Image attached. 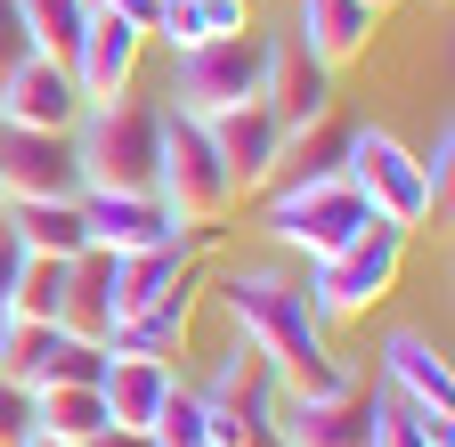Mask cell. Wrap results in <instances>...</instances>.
Segmentation results:
<instances>
[{"instance_id": "obj_1", "label": "cell", "mask_w": 455, "mask_h": 447, "mask_svg": "<svg viewBox=\"0 0 455 447\" xmlns=\"http://www.w3.org/2000/svg\"><path fill=\"white\" fill-rule=\"evenodd\" d=\"M212 301H220L228 325H236V342H252V350L284 374V390L325 399V390H350V382H358L350 366L333 358L325 325H317V309L301 301L293 276H276V268H228Z\"/></svg>"}, {"instance_id": "obj_2", "label": "cell", "mask_w": 455, "mask_h": 447, "mask_svg": "<svg viewBox=\"0 0 455 447\" xmlns=\"http://www.w3.org/2000/svg\"><path fill=\"white\" fill-rule=\"evenodd\" d=\"M66 139H74V163H82V188H106V196H155L163 98H139V90L90 98Z\"/></svg>"}, {"instance_id": "obj_3", "label": "cell", "mask_w": 455, "mask_h": 447, "mask_svg": "<svg viewBox=\"0 0 455 447\" xmlns=\"http://www.w3.org/2000/svg\"><path fill=\"white\" fill-rule=\"evenodd\" d=\"M358 228H374V212H366V196L341 172H325V180H268V204H260V236L268 244L301 252V260H325Z\"/></svg>"}, {"instance_id": "obj_4", "label": "cell", "mask_w": 455, "mask_h": 447, "mask_svg": "<svg viewBox=\"0 0 455 447\" xmlns=\"http://www.w3.org/2000/svg\"><path fill=\"white\" fill-rule=\"evenodd\" d=\"M407 228H390V220H374V228H358L341 252H325V260H309V285H301V301L317 309V325H341V317H366L374 301H390V285H398V268H407Z\"/></svg>"}, {"instance_id": "obj_5", "label": "cell", "mask_w": 455, "mask_h": 447, "mask_svg": "<svg viewBox=\"0 0 455 447\" xmlns=\"http://www.w3.org/2000/svg\"><path fill=\"white\" fill-rule=\"evenodd\" d=\"M155 196L171 204L180 228H220L228 212H236V180H228V163L212 147V131L180 106H163V163H155Z\"/></svg>"}, {"instance_id": "obj_6", "label": "cell", "mask_w": 455, "mask_h": 447, "mask_svg": "<svg viewBox=\"0 0 455 447\" xmlns=\"http://www.w3.org/2000/svg\"><path fill=\"white\" fill-rule=\"evenodd\" d=\"M341 180H350V188L366 196V212H374V220H390V228H407V236L439 220V204H431V188H423V163H415V147L398 139V131H382V123H358V131H350Z\"/></svg>"}, {"instance_id": "obj_7", "label": "cell", "mask_w": 455, "mask_h": 447, "mask_svg": "<svg viewBox=\"0 0 455 447\" xmlns=\"http://www.w3.org/2000/svg\"><path fill=\"white\" fill-rule=\"evenodd\" d=\"M260 74H268V41H260V25H252V33H228V41L171 49V98H163V106H180V115L212 123V115H228V106L260 98Z\"/></svg>"}, {"instance_id": "obj_8", "label": "cell", "mask_w": 455, "mask_h": 447, "mask_svg": "<svg viewBox=\"0 0 455 447\" xmlns=\"http://www.w3.org/2000/svg\"><path fill=\"white\" fill-rule=\"evenodd\" d=\"M204 390V407H212V439L220 447H276V399H284V374L252 350V342H228L212 382Z\"/></svg>"}, {"instance_id": "obj_9", "label": "cell", "mask_w": 455, "mask_h": 447, "mask_svg": "<svg viewBox=\"0 0 455 447\" xmlns=\"http://www.w3.org/2000/svg\"><path fill=\"white\" fill-rule=\"evenodd\" d=\"M374 374H382L390 399L423 423L431 447H455V374H447V350L431 342V333L390 325V333H382V350H374Z\"/></svg>"}, {"instance_id": "obj_10", "label": "cell", "mask_w": 455, "mask_h": 447, "mask_svg": "<svg viewBox=\"0 0 455 447\" xmlns=\"http://www.w3.org/2000/svg\"><path fill=\"white\" fill-rule=\"evenodd\" d=\"M74 196H82V163L66 131L0 123V204H74Z\"/></svg>"}, {"instance_id": "obj_11", "label": "cell", "mask_w": 455, "mask_h": 447, "mask_svg": "<svg viewBox=\"0 0 455 447\" xmlns=\"http://www.w3.org/2000/svg\"><path fill=\"white\" fill-rule=\"evenodd\" d=\"M268 41V74H260V106L284 123V139H301L317 123H333V66H317L309 49L293 41V25L260 33Z\"/></svg>"}, {"instance_id": "obj_12", "label": "cell", "mask_w": 455, "mask_h": 447, "mask_svg": "<svg viewBox=\"0 0 455 447\" xmlns=\"http://www.w3.org/2000/svg\"><path fill=\"white\" fill-rule=\"evenodd\" d=\"M82 82L66 58H49V49H33V58H17L9 74H0V123H25V131H74L82 115Z\"/></svg>"}, {"instance_id": "obj_13", "label": "cell", "mask_w": 455, "mask_h": 447, "mask_svg": "<svg viewBox=\"0 0 455 447\" xmlns=\"http://www.w3.org/2000/svg\"><path fill=\"white\" fill-rule=\"evenodd\" d=\"M366 415H374V390L350 382V390H284L276 399V447H366Z\"/></svg>"}, {"instance_id": "obj_14", "label": "cell", "mask_w": 455, "mask_h": 447, "mask_svg": "<svg viewBox=\"0 0 455 447\" xmlns=\"http://www.w3.org/2000/svg\"><path fill=\"white\" fill-rule=\"evenodd\" d=\"M204 131H212V147H220V163H228V180H236V196H260V188L276 180V163H284V123L268 115L260 98L212 115Z\"/></svg>"}, {"instance_id": "obj_15", "label": "cell", "mask_w": 455, "mask_h": 447, "mask_svg": "<svg viewBox=\"0 0 455 447\" xmlns=\"http://www.w3.org/2000/svg\"><path fill=\"white\" fill-rule=\"evenodd\" d=\"M196 276H180L171 293H155L147 309H131V317H114L106 325V358H180L188 350V325H196Z\"/></svg>"}, {"instance_id": "obj_16", "label": "cell", "mask_w": 455, "mask_h": 447, "mask_svg": "<svg viewBox=\"0 0 455 447\" xmlns=\"http://www.w3.org/2000/svg\"><path fill=\"white\" fill-rule=\"evenodd\" d=\"M139 58H147V33L123 25V17H106V9H90V25H82V41H74L66 66H74L82 98H114V90L139 82Z\"/></svg>"}, {"instance_id": "obj_17", "label": "cell", "mask_w": 455, "mask_h": 447, "mask_svg": "<svg viewBox=\"0 0 455 447\" xmlns=\"http://www.w3.org/2000/svg\"><path fill=\"white\" fill-rule=\"evenodd\" d=\"M82 228L98 252H147L163 236H180L163 196H106V188H82Z\"/></svg>"}, {"instance_id": "obj_18", "label": "cell", "mask_w": 455, "mask_h": 447, "mask_svg": "<svg viewBox=\"0 0 455 447\" xmlns=\"http://www.w3.org/2000/svg\"><path fill=\"white\" fill-rule=\"evenodd\" d=\"M374 9H366V0H293V41L309 49V58L317 66H350V58H366V49H374Z\"/></svg>"}, {"instance_id": "obj_19", "label": "cell", "mask_w": 455, "mask_h": 447, "mask_svg": "<svg viewBox=\"0 0 455 447\" xmlns=\"http://www.w3.org/2000/svg\"><path fill=\"white\" fill-rule=\"evenodd\" d=\"M171 382H180V366L171 358H106L98 374V399H106V423H123V431H147L171 399Z\"/></svg>"}, {"instance_id": "obj_20", "label": "cell", "mask_w": 455, "mask_h": 447, "mask_svg": "<svg viewBox=\"0 0 455 447\" xmlns=\"http://www.w3.org/2000/svg\"><path fill=\"white\" fill-rule=\"evenodd\" d=\"M252 33V0H155V33L163 49H196V41H228Z\"/></svg>"}, {"instance_id": "obj_21", "label": "cell", "mask_w": 455, "mask_h": 447, "mask_svg": "<svg viewBox=\"0 0 455 447\" xmlns=\"http://www.w3.org/2000/svg\"><path fill=\"white\" fill-rule=\"evenodd\" d=\"M57 325L82 333V342H106V325H114V252H82L74 276H66V309H57Z\"/></svg>"}, {"instance_id": "obj_22", "label": "cell", "mask_w": 455, "mask_h": 447, "mask_svg": "<svg viewBox=\"0 0 455 447\" xmlns=\"http://www.w3.org/2000/svg\"><path fill=\"white\" fill-rule=\"evenodd\" d=\"M0 220L17 228L25 252H49V260H82V252H90L82 196H74V204H0Z\"/></svg>"}, {"instance_id": "obj_23", "label": "cell", "mask_w": 455, "mask_h": 447, "mask_svg": "<svg viewBox=\"0 0 455 447\" xmlns=\"http://www.w3.org/2000/svg\"><path fill=\"white\" fill-rule=\"evenodd\" d=\"M33 431H49V439H90V431H106V399H98V382H41L33 390Z\"/></svg>"}, {"instance_id": "obj_24", "label": "cell", "mask_w": 455, "mask_h": 447, "mask_svg": "<svg viewBox=\"0 0 455 447\" xmlns=\"http://www.w3.org/2000/svg\"><path fill=\"white\" fill-rule=\"evenodd\" d=\"M57 350H66V325L57 317H9L0 325V374L9 382H41Z\"/></svg>"}, {"instance_id": "obj_25", "label": "cell", "mask_w": 455, "mask_h": 447, "mask_svg": "<svg viewBox=\"0 0 455 447\" xmlns=\"http://www.w3.org/2000/svg\"><path fill=\"white\" fill-rule=\"evenodd\" d=\"M147 439H155V447H220L204 390H196V382H171V399H163V415L147 423Z\"/></svg>"}, {"instance_id": "obj_26", "label": "cell", "mask_w": 455, "mask_h": 447, "mask_svg": "<svg viewBox=\"0 0 455 447\" xmlns=\"http://www.w3.org/2000/svg\"><path fill=\"white\" fill-rule=\"evenodd\" d=\"M341 155H350V123H317V131H301V139H284V163H276V180H325V172H341Z\"/></svg>"}, {"instance_id": "obj_27", "label": "cell", "mask_w": 455, "mask_h": 447, "mask_svg": "<svg viewBox=\"0 0 455 447\" xmlns=\"http://www.w3.org/2000/svg\"><path fill=\"white\" fill-rule=\"evenodd\" d=\"M17 9H25L33 49H49V58H74V41H82V25H90V0H17Z\"/></svg>"}, {"instance_id": "obj_28", "label": "cell", "mask_w": 455, "mask_h": 447, "mask_svg": "<svg viewBox=\"0 0 455 447\" xmlns=\"http://www.w3.org/2000/svg\"><path fill=\"white\" fill-rule=\"evenodd\" d=\"M66 276H74V260L25 252V268H17V317H57V309H66Z\"/></svg>"}, {"instance_id": "obj_29", "label": "cell", "mask_w": 455, "mask_h": 447, "mask_svg": "<svg viewBox=\"0 0 455 447\" xmlns=\"http://www.w3.org/2000/svg\"><path fill=\"white\" fill-rule=\"evenodd\" d=\"M366 447H431V439H423V423H415L407 407H398L390 390H374V415H366Z\"/></svg>"}, {"instance_id": "obj_30", "label": "cell", "mask_w": 455, "mask_h": 447, "mask_svg": "<svg viewBox=\"0 0 455 447\" xmlns=\"http://www.w3.org/2000/svg\"><path fill=\"white\" fill-rule=\"evenodd\" d=\"M98 374H106V342H82V333H66V350L49 358L41 382H98ZM41 382H33V390H41Z\"/></svg>"}, {"instance_id": "obj_31", "label": "cell", "mask_w": 455, "mask_h": 447, "mask_svg": "<svg viewBox=\"0 0 455 447\" xmlns=\"http://www.w3.org/2000/svg\"><path fill=\"white\" fill-rule=\"evenodd\" d=\"M415 163H423V188H431V204L447 212V188H455V131H447V115H439L431 147H415Z\"/></svg>"}, {"instance_id": "obj_32", "label": "cell", "mask_w": 455, "mask_h": 447, "mask_svg": "<svg viewBox=\"0 0 455 447\" xmlns=\"http://www.w3.org/2000/svg\"><path fill=\"white\" fill-rule=\"evenodd\" d=\"M33 439V382L0 374V447H25Z\"/></svg>"}, {"instance_id": "obj_33", "label": "cell", "mask_w": 455, "mask_h": 447, "mask_svg": "<svg viewBox=\"0 0 455 447\" xmlns=\"http://www.w3.org/2000/svg\"><path fill=\"white\" fill-rule=\"evenodd\" d=\"M17 58H33V33H25V9H17V0H0V74H9Z\"/></svg>"}, {"instance_id": "obj_34", "label": "cell", "mask_w": 455, "mask_h": 447, "mask_svg": "<svg viewBox=\"0 0 455 447\" xmlns=\"http://www.w3.org/2000/svg\"><path fill=\"white\" fill-rule=\"evenodd\" d=\"M90 9L123 17V25H139V33H155V0H90Z\"/></svg>"}, {"instance_id": "obj_35", "label": "cell", "mask_w": 455, "mask_h": 447, "mask_svg": "<svg viewBox=\"0 0 455 447\" xmlns=\"http://www.w3.org/2000/svg\"><path fill=\"white\" fill-rule=\"evenodd\" d=\"M82 447H155V439H147V431H123V423H106V431H90Z\"/></svg>"}, {"instance_id": "obj_36", "label": "cell", "mask_w": 455, "mask_h": 447, "mask_svg": "<svg viewBox=\"0 0 455 447\" xmlns=\"http://www.w3.org/2000/svg\"><path fill=\"white\" fill-rule=\"evenodd\" d=\"M25 447H74V439H49V431H33V439H25Z\"/></svg>"}, {"instance_id": "obj_37", "label": "cell", "mask_w": 455, "mask_h": 447, "mask_svg": "<svg viewBox=\"0 0 455 447\" xmlns=\"http://www.w3.org/2000/svg\"><path fill=\"white\" fill-rule=\"evenodd\" d=\"M366 9H374V17H390V9H398V0H366Z\"/></svg>"}, {"instance_id": "obj_38", "label": "cell", "mask_w": 455, "mask_h": 447, "mask_svg": "<svg viewBox=\"0 0 455 447\" xmlns=\"http://www.w3.org/2000/svg\"><path fill=\"white\" fill-rule=\"evenodd\" d=\"M439 9H447V0H439Z\"/></svg>"}]
</instances>
